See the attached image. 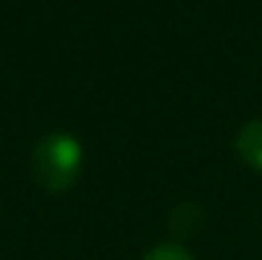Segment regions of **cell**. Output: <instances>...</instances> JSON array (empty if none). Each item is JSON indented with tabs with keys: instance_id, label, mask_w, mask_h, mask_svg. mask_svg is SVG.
Returning a JSON list of instances; mask_svg holds the SVG:
<instances>
[{
	"instance_id": "obj_1",
	"label": "cell",
	"mask_w": 262,
	"mask_h": 260,
	"mask_svg": "<svg viewBox=\"0 0 262 260\" xmlns=\"http://www.w3.org/2000/svg\"><path fill=\"white\" fill-rule=\"evenodd\" d=\"M84 165V148L73 134L51 132L34 146L31 154V173L34 182L48 193H64L76 185Z\"/></svg>"
},
{
	"instance_id": "obj_2",
	"label": "cell",
	"mask_w": 262,
	"mask_h": 260,
	"mask_svg": "<svg viewBox=\"0 0 262 260\" xmlns=\"http://www.w3.org/2000/svg\"><path fill=\"white\" fill-rule=\"evenodd\" d=\"M234 151H237V157H240L251 171L262 173V117L248 121L246 126L237 132Z\"/></svg>"
},
{
	"instance_id": "obj_3",
	"label": "cell",
	"mask_w": 262,
	"mask_h": 260,
	"mask_svg": "<svg viewBox=\"0 0 262 260\" xmlns=\"http://www.w3.org/2000/svg\"><path fill=\"white\" fill-rule=\"evenodd\" d=\"M142 260H195V257H192L182 244H159Z\"/></svg>"
}]
</instances>
